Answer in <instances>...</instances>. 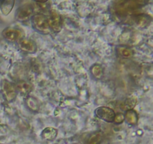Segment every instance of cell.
<instances>
[{
    "mask_svg": "<svg viewBox=\"0 0 153 144\" xmlns=\"http://www.w3.org/2000/svg\"><path fill=\"white\" fill-rule=\"evenodd\" d=\"M137 98L136 96L131 95L126 98L120 104V108L123 111H128L133 110V108L137 105Z\"/></svg>",
    "mask_w": 153,
    "mask_h": 144,
    "instance_id": "obj_11",
    "label": "cell"
},
{
    "mask_svg": "<svg viewBox=\"0 0 153 144\" xmlns=\"http://www.w3.org/2000/svg\"><path fill=\"white\" fill-rule=\"evenodd\" d=\"M33 27L37 32L43 34H49L51 29L49 28L48 18L41 13L35 14L31 17Z\"/></svg>",
    "mask_w": 153,
    "mask_h": 144,
    "instance_id": "obj_2",
    "label": "cell"
},
{
    "mask_svg": "<svg viewBox=\"0 0 153 144\" xmlns=\"http://www.w3.org/2000/svg\"><path fill=\"white\" fill-rule=\"evenodd\" d=\"M33 15H34L33 6L30 4H25L18 9L16 18L20 22H25L32 17Z\"/></svg>",
    "mask_w": 153,
    "mask_h": 144,
    "instance_id": "obj_6",
    "label": "cell"
},
{
    "mask_svg": "<svg viewBox=\"0 0 153 144\" xmlns=\"http://www.w3.org/2000/svg\"><path fill=\"white\" fill-rule=\"evenodd\" d=\"M124 118L128 124L134 126L137 124V122H138V115L135 110H131L126 111L124 114Z\"/></svg>",
    "mask_w": 153,
    "mask_h": 144,
    "instance_id": "obj_12",
    "label": "cell"
},
{
    "mask_svg": "<svg viewBox=\"0 0 153 144\" xmlns=\"http://www.w3.org/2000/svg\"><path fill=\"white\" fill-rule=\"evenodd\" d=\"M15 1L13 0H7V1H2L0 2V10L1 14L4 16H7L11 12L14 6Z\"/></svg>",
    "mask_w": 153,
    "mask_h": 144,
    "instance_id": "obj_15",
    "label": "cell"
},
{
    "mask_svg": "<svg viewBox=\"0 0 153 144\" xmlns=\"http://www.w3.org/2000/svg\"><path fill=\"white\" fill-rule=\"evenodd\" d=\"M19 47L22 51L29 53H34L37 51V44L34 40L27 38H22L18 40Z\"/></svg>",
    "mask_w": 153,
    "mask_h": 144,
    "instance_id": "obj_9",
    "label": "cell"
},
{
    "mask_svg": "<svg viewBox=\"0 0 153 144\" xmlns=\"http://www.w3.org/2000/svg\"><path fill=\"white\" fill-rule=\"evenodd\" d=\"M131 18L134 23L139 28H145L152 22V16L147 14H135Z\"/></svg>",
    "mask_w": 153,
    "mask_h": 144,
    "instance_id": "obj_7",
    "label": "cell"
},
{
    "mask_svg": "<svg viewBox=\"0 0 153 144\" xmlns=\"http://www.w3.org/2000/svg\"><path fill=\"white\" fill-rule=\"evenodd\" d=\"M49 28L55 32H59L62 28L63 21L61 15L59 14L57 10H49V18H48Z\"/></svg>",
    "mask_w": 153,
    "mask_h": 144,
    "instance_id": "obj_3",
    "label": "cell"
},
{
    "mask_svg": "<svg viewBox=\"0 0 153 144\" xmlns=\"http://www.w3.org/2000/svg\"><path fill=\"white\" fill-rule=\"evenodd\" d=\"M1 90H2L3 95L7 101L12 102L16 99L17 92L15 85L11 82L6 80H3L1 82Z\"/></svg>",
    "mask_w": 153,
    "mask_h": 144,
    "instance_id": "obj_4",
    "label": "cell"
},
{
    "mask_svg": "<svg viewBox=\"0 0 153 144\" xmlns=\"http://www.w3.org/2000/svg\"><path fill=\"white\" fill-rule=\"evenodd\" d=\"M103 140V135L101 131H96L91 134L87 140L86 144H101Z\"/></svg>",
    "mask_w": 153,
    "mask_h": 144,
    "instance_id": "obj_16",
    "label": "cell"
},
{
    "mask_svg": "<svg viewBox=\"0 0 153 144\" xmlns=\"http://www.w3.org/2000/svg\"><path fill=\"white\" fill-rule=\"evenodd\" d=\"M91 72L93 76L97 79H101L103 76V68L100 64H93L91 68Z\"/></svg>",
    "mask_w": 153,
    "mask_h": 144,
    "instance_id": "obj_17",
    "label": "cell"
},
{
    "mask_svg": "<svg viewBox=\"0 0 153 144\" xmlns=\"http://www.w3.org/2000/svg\"><path fill=\"white\" fill-rule=\"evenodd\" d=\"M16 92H19L21 94L23 95H28L29 93L32 91V86L30 82L25 80H19L16 82L15 85Z\"/></svg>",
    "mask_w": 153,
    "mask_h": 144,
    "instance_id": "obj_10",
    "label": "cell"
},
{
    "mask_svg": "<svg viewBox=\"0 0 153 144\" xmlns=\"http://www.w3.org/2000/svg\"><path fill=\"white\" fill-rule=\"evenodd\" d=\"M124 121H125V118H124L123 113H121V112L115 113V116H114V118L113 122H114L115 124H122Z\"/></svg>",
    "mask_w": 153,
    "mask_h": 144,
    "instance_id": "obj_19",
    "label": "cell"
},
{
    "mask_svg": "<svg viewBox=\"0 0 153 144\" xmlns=\"http://www.w3.org/2000/svg\"><path fill=\"white\" fill-rule=\"evenodd\" d=\"M58 135V130L55 128L48 127L43 130L41 133V136L43 139L49 141H52L57 137Z\"/></svg>",
    "mask_w": 153,
    "mask_h": 144,
    "instance_id": "obj_13",
    "label": "cell"
},
{
    "mask_svg": "<svg viewBox=\"0 0 153 144\" xmlns=\"http://www.w3.org/2000/svg\"><path fill=\"white\" fill-rule=\"evenodd\" d=\"M25 103L28 109L32 112H37L40 110V102L34 96H27Z\"/></svg>",
    "mask_w": 153,
    "mask_h": 144,
    "instance_id": "obj_14",
    "label": "cell"
},
{
    "mask_svg": "<svg viewBox=\"0 0 153 144\" xmlns=\"http://www.w3.org/2000/svg\"><path fill=\"white\" fill-rule=\"evenodd\" d=\"M22 32L18 28L7 27L2 32V36L9 42L18 41L22 38Z\"/></svg>",
    "mask_w": 153,
    "mask_h": 144,
    "instance_id": "obj_8",
    "label": "cell"
},
{
    "mask_svg": "<svg viewBox=\"0 0 153 144\" xmlns=\"http://www.w3.org/2000/svg\"><path fill=\"white\" fill-rule=\"evenodd\" d=\"M117 52L118 55L122 58H131L133 56L132 50L129 48L126 47V46H118L117 48Z\"/></svg>",
    "mask_w": 153,
    "mask_h": 144,
    "instance_id": "obj_18",
    "label": "cell"
},
{
    "mask_svg": "<svg viewBox=\"0 0 153 144\" xmlns=\"http://www.w3.org/2000/svg\"><path fill=\"white\" fill-rule=\"evenodd\" d=\"M146 3L143 1H118L114 5V10L120 16L135 14L139 8L143 7Z\"/></svg>",
    "mask_w": 153,
    "mask_h": 144,
    "instance_id": "obj_1",
    "label": "cell"
},
{
    "mask_svg": "<svg viewBox=\"0 0 153 144\" xmlns=\"http://www.w3.org/2000/svg\"><path fill=\"white\" fill-rule=\"evenodd\" d=\"M95 114L99 118L106 122H113L115 116V112L114 110L105 106H101L97 108Z\"/></svg>",
    "mask_w": 153,
    "mask_h": 144,
    "instance_id": "obj_5",
    "label": "cell"
}]
</instances>
